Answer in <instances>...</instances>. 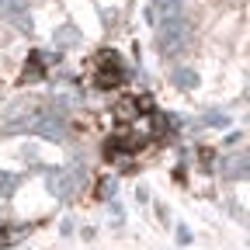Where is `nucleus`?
Instances as JSON below:
<instances>
[{
    "label": "nucleus",
    "mask_w": 250,
    "mask_h": 250,
    "mask_svg": "<svg viewBox=\"0 0 250 250\" xmlns=\"http://www.w3.org/2000/svg\"><path fill=\"white\" fill-rule=\"evenodd\" d=\"M45 70H49V59H45L42 52H28V59H24V73L18 77V87H28L31 80H42Z\"/></svg>",
    "instance_id": "obj_1"
},
{
    "label": "nucleus",
    "mask_w": 250,
    "mask_h": 250,
    "mask_svg": "<svg viewBox=\"0 0 250 250\" xmlns=\"http://www.w3.org/2000/svg\"><path fill=\"white\" fill-rule=\"evenodd\" d=\"M125 80H129L125 70H98L94 73V87L98 90H118V87H125Z\"/></svg>",
    "instance_id": "obj_2"
},
{
    "label": "nucleus",
    "mask_w": 250,
    "mask_h": 250,
    "mask_svg": "<svg viewBox=\"0 0 250 250\" xmlns=\"http://www.w3.org/2000/svg\"><path fill=\"white\" fill-rule=\"evenodd\" d=\"M90 66H94V73H98V70H125V66H122V56H118L115 49H98Z\"/></svg>",
    "instance_id": "obj_3"
},
{
    "label": "nucleus",
    "mask_w": 250,
    "mask_h": 250,
    "mask_svg": "<svg viewBox=\"0 0 250 250\" xmlns=\"http://www.w3.org/2000/svg\"><path fill=\"white\" fill-rule=\"evenodd\" d=\"M28 229L31 226H0V247H14V243H21L24 236H28Z\"/></svg>",
    "instance_id": "obj_4"
},
{
    "label": "nucleus",
    "mask_w": 250,
    "mask_h": 250,
    "mask_svg": "<svg viewBox=\"0 0 250 250\" xmlns=\"http://www.w3.org/2000/svg\"><path fill=\"white\" fill-rule=\"evenodd\" d=\"M111 191H115V177H98L94 181V202H111Z\"/></svg>",
    "instance_id": "obj_5"
},
{
    "label": "nucleus",
    "mask_w": 250,
    "mask_h": 250,
    "mask_svg": "<svg viewBox=\"0 0 250 250\" xmlns=\"http://www.w3.org/2000/svg\"><path fill=\"white\" fill-rule=\"evenodd\" d=\"M198 164L205 167V174H212V164H215V149L212 146H198Z\"/></svg>",
    "instance_id": "obj_6"
},
{
    "label": "nucleus",
    "mask_w": 250,
    "mask_h": 250,
    "mask_svg": "<svg viewBox=\"0 0 250 250\" xmlns=\"http://www.w3.org/2000/svg\"><path fill=\"white\" fill-rule=\"evenodd\" d=\"M174 77H177V80H181V83H184V90H191V87H195V80H198V77H195V73H191V70H177V73H174Z\"/></svg>",
    "instance_id": "obj_7"
},
{
    "label": "nucleus",
    "mask_w": 250,
    "mask_h": 250,
    "mask_svg": "<svg viewBox=\"0 0 250 250\" xmlns=\"http://www.w3.org/2000/svg\"><path fill=\"white\" fill-rule=\"evenodd\" d=\"M14 188H18V177H11V174H0V191H4V195H11Z\"/></svg>",
    "instance_id": "obj_8"
},
{
    "label": "nucleus",
    "mask_w": 250,
    "mask_h": 250,
    "mask_svg": "<svg viewBox=\"0 0 250 250\" xmlns=\"http://www.w3.org/2000/svg\"><path fill=\"white\" fill-rule=\"evenodd\" d=\"M118 174H125V177H136V174H139V164H136V160H125Z\"/></svg>",
    "instance_id": "obj_9"
},
{
    "label": "nucleus",
    "mask_w": 250,
    "mask_h": 250,
    "mask_svg": "<svg viewBox=\"0 0 250 250\" xmlns=\"http://www.w3.org/2000/svg\"><path fill=\"white\" fill-rule=\"evenodd\" d=\"M136 202H143V205H146V202H149V188H143V184H139V188H136Z\"/></svg>",
    "instance_id": "obj_10"
},
{
    "label": "nucleus",
    "mask_w": 250,
    "mask_h": 250,
    "mask_svg": "<svg viewBox=\"0 0 250 250\" xmlns=\"http://www.w3.org/2000/svg\"><path fill=\"white\" fill-rule=\"evenodd\" d=\"M205 125H226V118H223V115H208Z\"/></svg>",
    "instance_id": "obj_11"
},
{
    "label": "nucleus",
    "mask_w": 250,
    "mask_h": 250,
    "mask_svg": "<svg viewBox=\"0 0 250 250\" xmlns=\"http://www.w3.org/2000/svg\"><path fill=\"white\" fill-rule=\"evenodd\" d=\"M177 240H181V243H191V233H188L184 226H177Z\"/></svg>",
    "instance_id": "obj_12"
},
{
    "label": "nucleus",
    "mask_w": 250,
    "mask_h": 250,
    "mask_svg": "<svg viewBox=\"0 0 250 250\" xmlns=\"http://www.w3.org/2000/svg\"><path fill=\"white\" fill-rule=\"evenodd\" d=\"M174 181H177V184H184V181H188V174H184V167H174Z\"/></svg>",
    "instance_id": "obj_13"
},
{
    "label": "nucleus",
    "mask_w": 250,
    "mask_h": 250,
    "mask_svg": "<svg viewBox=\"0 0 250 250\" xmlns=\"http://www.w3.org/2000/svg\"><path fill=\"white\" fill-rule=\"evenodd\" d=\"M223 143H226V146H236V143H240V132H229V136H226Z\"/></svg>",
    "instance_id": "obj_14"
}]
</instances>
